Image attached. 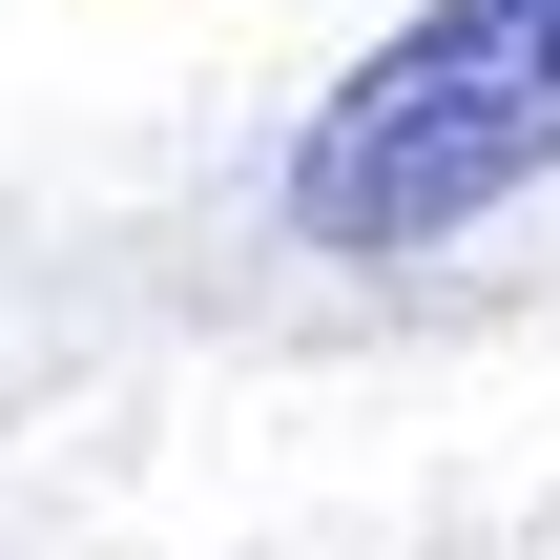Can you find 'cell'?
<instances>
[{"instance_id": "1", "label": "cell", "mask_w": 560, "mask_h": 560, "mask_svg": "<svg viewBox=\"0 0 560 560\" xmlns=\"http://www.w3.org/2000/svg\"><path fill=\"white\" fill-rule=\"evenodd\" d=\"M560 166V0H416L332 104L291 125V229L312 249H436Z\"/></svg>"}]
</instances>
